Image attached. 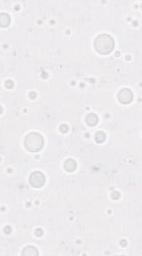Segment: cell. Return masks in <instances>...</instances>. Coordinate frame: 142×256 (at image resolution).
Wrapping results in <instances>:
<instances>
[{"instance_id": "cell-1", "label": "cell", "mask_w": 142, "mask_h": 256, "mask_svg": "<svg viewBox=\"0 0 142 256\" xmlns=\"http://www.w3.org/2000/svg\"><path fill=\"white\" fill-rule=\"evenodd\" d=\"M94 46L96 48V50L99 51L100 53L107 54L111 52V50L114 47L113 38L108 34H101L95 39Z\"/></svg>"}, {"instance_id": "cell-2", "label": "cell", "mask_w": 142, "mask_h": 256, "mask_svg": "<svg viewBox=\"0 0 142 256\" xmlns=\"http://www.w3.org/2000/svg\"><path fill=\"white\" fill-rule=\"evenodd\" d=\"M25 146L30 151H38L43 145V138L39 133H29L25 138Z\"/></svg>"}, {"instance_id": "cell-3", "label": "cell", "mask_w": 142, "mask_h": 256, "mask_svg": "<svg viewBox=\"0 0 142 256\" xmlns=\"http://www.w3.org/2000/svg\"><path fill=\"white\" fill-rule=\"evenodd\" d=\"M29 181H30V183H31L32 186H34V187H41L42 185L44 184V182H45V177H44V175L42 174L41 172L35 171V172H33L31 175H30Z\"/></svg>"}, {"instance_id": "cell-4", "label": "cell", "mask_w": 142, "mask_h": 256, "mask_svg": "<svg viewBox=\"0 0 142 256\" xmlns=\"http://www.w3.org/2000/svg\"><path fill=\"white\" fill-rule=\"evenodd\" d=\"M132 96H133V94H132V92L128 89V88H123V89L120 90L119 93H118L119 101L122 102V103H124V104H126V103H129L131 101Z\"/></svg>"}, {"instance_id": "cell-5", "label": "cell", "mask_w": 142, "mask_h": 256, "mask_svg": "<svg viewBox=\"0 0 142 256\" xmlns=\"http://www.w3.org/2000/svg\"><path fill=\"white\" fill-rule=\"evenodd\" d=\"M64 167L67 171H73L76 168V162L73 159H67L64 163Z\"/></svg>"}, {"instance_id": "cell-6", "label": "cell", "mask_w": 142, "mask_h": 256, "mask_svg": "<svg viewBox=\"0 0 142 256\" xmlns=\"http://www.w3.org/2000/svg\"><path fill=\"white\" fill-rule=\"evenodd\" d=\"M22 254L23 255H37L38 254V251L36 250L35 247L33 246H27V247L24 248V250L22 251Z\"/></svg>"}, {"instance_id": "cell-7", "label": "cell", "mask_w": 142, "mask_h": 256, "mask_svg": "<svg viewBox=\"0 0 142 256\" xmlns=\"http://www.w3.org/2000/svg\"><path fill=\"white\" fill-rule=\"evenodd\" d=\"M86 122L89 125H95L97 123V116L94 113H90L86 116Z\"/></svg>"}, {"instance_id": "cell-8", "label": "cell", "mask_w": 142, "mask_h": 256, "mask_svg": "<svg viewBox=\"0 0 142 256\" xmlns=\"http://www.w3.org/2000/svg\"><path fill=\"white\" fill-rule=\"evenodd\" d=\"M0 22H1L2 26L8 25L9 22H10V17H9V15L7 13H4V12H2L1 17H0Z\"/></svg>"}, {"instance_id": "cell-9", "label": "cell", "mask_w": 142, "mask_h": 256, "mask_svg": "<svg viewBox=\"0 0 142 256\" xmlns=\"http://www.w3.org/2000/svg\"><path fill=\"white\" fill-rule=\"evenodd\" d=\"M104 139H105V134L102 132V131H98V132L95 134V140L97 142L104 141Z\"/></svg>"}, {"instance_id": "cell-10", "label": "cell", "mask_w": 142, "mask_h": 256, "mask_svg": "<svg viewBox=\"0 0 142 256\" xmlns=\"http://www.w3.org/2000/svg\"><path fill=\"white\" fill-rule=\"evenodd\" d=\"M60 130H61L62 132H66V131L68 130L67 125H61V126H60Z\"/></svg>"}, {"instance_id": "cell-11", "label": "cell", "mask_w": 142, "mask_h": 256, "mask_svg": "<svg viewBox=\"0 0 142 256\" xmlns=\"http://www.w3.org/2000/svg\"><path fill=\"white\" fill-rule=\"evenodd\" d=\"M5 85H6L7 87H12V85H13V82H12L11 80H8V81H6Z\"/></svg>"}, {"instance_id": "cell-12", "label": "cell", "mask_w": 142, "mask_h": 256, "mask_svg": "<svg viewBox=\"0 0 142 256\" xmlns=\"http://www.w3.org/2000/svg\"><path fill=\"white\" fill-rule=\"evenodd\" d=\"M36 235H42V230L41 229L36 230Z\"/></svg>"}]
</instances>
